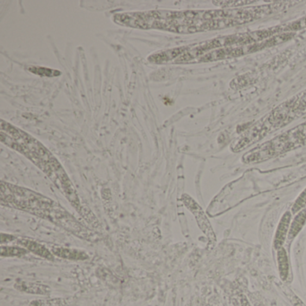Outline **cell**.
I'll list each match as a JSON object with an SVG mask.
<instances>
[{"label": "cell", "instance_id": "cell-5", "mask_svg": "<svg viewBox=\"0 0 306 306\" xmlns=\"http://www.w3.org/2000/svg\"><path fill=\"white\" fill-rule=\"evenodd\" d=\"M277 264H278V271H279L281 280H287L289 275V261H288V253L283 247L277 250Z\"/></svg>", "mask_w": 306, "mask_h": 306}, {"label": "cell", "instance_id": "cell-4", "mask_svg": "<svg viewBox=\"0 0 306 306\" xmlns=\"http://www.w3.org/2000/svg\"><path fill=\"white\" fill-rule=\"evenodd\" d=\"M305 223L306 209H302V211L297 213V215L295 216V218L293 220L290 228H289L288 237L290 241H292L301 232Z\"/></svg>", "mask_w": 306, "mask_h": 306}, {"label": "cell", "instance_id": "cell-6", "mask_svg": "<svg viewBox=\"0 0 306 306\" xmlns=\"http://www.w3.org/2000/svg\"><path fill=\"white\" fill-rule=\"evenodd\" d=\"M19 242L31 252H34L37 255L42 256L46 259H53V256L51 254V252L43 245L39 244L38 242L30 241V240H21V241H19Z\"/></svg>", "mask_w": 306, "mask_h": 306}, {"label": "cell", "instance_id": "cell-2", "mask_svg": "<svg viewBox=\"0 0 306 306\" xmlns=\"http://www.w3.org/2000/svg\"><path fill=\"white\" fill-rule=\"evenodd\" d=\"M244 53L245 52L242 50V48H220L218 50H215V51L209 52V53H206L198 60L205 62H215V60H219V59H223V58L240 56V55H243Z\"/></svg>", "mask_w": 306, "mask_h": 306}, {"label": "cell", "instance_id": "cell-12", "mask_svg": "<svg viewBox=\"0 0 306 306\" xmlns=\"http://www.w3.org/2000/svg\"><path fill=\"white\" fill-rule=\"evenodd\" d=\"M306 27V18L301 19L299 21L293 23L292 25H290L289 27H288V29L289 30H300Z\"/></svg>", "mask_w": 306, "mask_h": 306}, {"label": "cell", "instance_id": "cell-8", "mask_svg": "<svg viewBox=\"0 0 306 306\" xmlns=\"http://www.w3.org/2000/svg\"><path fill=\"white\" fill-rule=\"evenodd\" d=\"M16 288L22 291L29 292L33 294H44L47 295L50 289L46 285H39L35 284H27V283H21L20 285L16 284Z\"/></svg>", "mask_w": 306, "mask_h": 306}, {"label": "cell", "instance_id": "cell-3", "mask_svg": "<svg viewBox=\"0 0 306 306\" xmlns=\"http://www.w3.org/2000/svg\"><path fill=\"white\" fill-rule=\"evenodd\" d=\"M292 212L287 211L281 217L280 221L277 226L275 237H274V248L280 249L283 247V244L285 241V238L288 235L289 228H290V222H291Z\"/></svg>", "mask_w": 306, "mask_h": 306}, {"label": "cell", "instance_id": "cell-9", "mask_svg": "<svg viewBox=\"0 0 306 306\" xmlns=\"http://www.w3.org/2000/svg\"><path fill=\"white\" fill-rule=\"evenodd\" d=\"M306 206V189L302 191L301 194L299 195L298 198H296L293 208H292V213L293 214H297V213L302 211L303 208Z\"/></svg>", "mask_w": 306, "mask_h": 306}, {"label": "cell", "instance_id": "cell-11", "mask_svg": "<svg viewBox=\"0 0 306 306\" xmlns=\"http://www.w3.org/2000/svg\"><path fill=\"white\" fill-rule=\"evenodd\" d=\"M254 1H214V4L220 7H238V6H244V5L252 4Z\"/></svg>", "mask_w": 306, "mask_h": 306}, {"label": "cell", "instance_id": "cell-10", "mask_svg": "<svg viewBox=\"0 0 306 306\" xmlns=\"http://www.w3.org/2000/svg\"><path fill=\"white\" fill-rule=\"evenodd\" d=\"M26 253L25 249L19 248V247H1V255L2 256H20Z\"/></svg>", "mask_w": 306, "mask_h": 306}, {"label": "cell", "instance_id": "cell-7", "mask_svg": "<svg viewBox=\"0 0 306 306\" xmlns=\"http://www.w3.org/2000/svg\"><path fill=\"white\" fill-rule=\"evenodd\" d=\"M52 252L54 253L55 255L62 257L64 259H72V260H84V259H87V254H85L84 252L76 251V250L58 247V248L52 249Z\"/></svg>", "mask_w": 306, "mask_h": 306}, {"label": "cell", "instance_id": "cell-1", "mask_svg": "<svg viewBox=\"0 0 306 306\" xmlns=\"http://www.w3.org/2000/svg\"><path fill=\"white\" fill-rule=\"evenodd\" d=\"M187 198L184 199L185 202V205L187 206L189 209H191V212H193L197 221H198V226L201 228L202 231L204 234L208 235V237L211 240V241H215L216 237H215V234L213 232V229L210 227V223H209V220L207 219V216H205V214L202 211V209L199 208V206L193 201L191 198L186 197Z\"/></svg>", "mask_w": 306, "mask_h": 306}]
</instances>
